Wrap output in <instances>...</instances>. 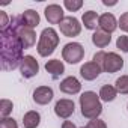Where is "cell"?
I'll use <instances>...</instances> for the list:
<instances>
[{
  "label": "cell",
  "instance_id": "1",
  "mask_svg": "<svg viewBox=\"0 0 128 128\" xmlns=\"http://www.w3.org/2000/svg\"><path fill=\"white\" fill-rule=\"evenodd\" d=\"M0 63H2L3 71H12L17 66L21 65L23 60V44L12 26H9L6 30L0 32Z\"/></svg>",
  "mask_w": 128,
  "mask_h": 128
},
{
  "label": "cell",
  "instance_id": "2",
  "mask_svg": "<svg viewBox=\"0 0 128 128\" xmlns=\"http://www.w3.org/2000/svg\"><path fill=\"white\" fill-rule=\"evenodd\" d=\"M80 108L82 114L88 119H98V116L102 113V104L100 100V95H96L92 90H86L80 96Z\"/></svg>",
  "mask_w": 128,
  "mask_h": 128
},
{
  "label": "cell",
  "instance_id": "3",
  "mask_svg": "<svg viewBox=\"0 0 128 128\" xmlns=\"http://www.w3.org/2000/svg\"><path fill=\"white\" fill-rule=\"evenodd\" d=\"M57 45H59V33L53 27H47L39 35V41H38L36 50H38L39 56L48 57V56H51L54 53Z\"/></svg>",
  "mask_w": 128,
  "mask_h": 128
},
{
  "label": "cell",
  "instance_id": "4",
  "mask_svg": "<svg viewBox=\"0 0 128 128\" xmlns=\"http://www.w3.org/2000/svg\"><path fill=\"white\" fill-rule=\"evenodd\" d=\"M9 26H12L15 29V32H17V35H18V38H20V41H21L24 48H30V47H33L36 44V33H35V30L30 29V27H26L23 24V21H21V17L11 18V24Z\"/></svg>",
  "mask_w": 128,
  "mask_h": 128
},
{
  "label": "cell",
  "instance_id": "5",
  "mask_svg": "<svg viewBox=\"0 0 128 128\" xmlns=\"http://www.w3.org/2000/svg\"><path fill=\"white\" fill-rule=\"evenodd\" d=\"M62 57L65 62L76 65L84 57V48L80 42H68L62 48Z\"/></svg>",
  "mask_w": 128,
  "mask_h": 128
},
{
  "label": "cell",
  "instance_id": "6",
  "mask_svg": "<svg viewBox=\"0 0 128 128\" xmlns=\"http://www.w3.org/2000/svg\"><path fill=\"white\" fill-rule=\"evenodd\" d=\"M60 33L66 38H74L82 33V24L76 17H65L63 21L59 24Z\"/></svg>",
  "mask_w": 128,
  "mask_h": 128
},
{
  "label": "cell",
  "instance_id": "7",
  "mask_svg": "<svg viewBox=\"0 0 128 128\" xmlns=\"http://www.w3.org/2000/svg\"><path fill=\"white\" fill-rule=\"evenodd\" d=\"M20 72H21V76L24 78H32V77L38 76V72H39L38 60L30 54L24 56L23 60H21V65H20Z\"/></svg>",
  "mask_w": 128,
  "mask_h": 128
},
{
  "label": "cell",
  "instance_id": "8",
  "mask_svg": "<svg viewBox=\"0 0 128 128\" xmlns=\"http://www.w3.org/2000/svg\"><path fill=\"white\" fill-rule=\"evenodd\" d=\"M124 68V59L118 54V53H107L106 54V59H104V63H102V71L108 72V74H113V72H118Z\"/></svg>",
  "mask_w": 128,
  "mask_h": 128
},
{
  "label": "cell",
  "instance_id": "9",
  "mask_svg": "<svg viewBox=\"0 0 128 128\" xmlns=\"http://www.w3.org/2000/svg\"><path fill=\"white\" fill-rule=\"evenodd\" d=\"M74 110H76V104L72 100H68V98L59 100L54 104V113L60 119H68L71 114H74Z\"/></svg>",
  "mask_w": 128,
  "mask_h": 128
},
{
  "label": "cell",
  "instance_id": "10",
  "mask_svg": "<svg viewBox=\"0 0 128 128\" xmlns=\"http://www.w3.org/2000/svg\"><path fill=\"white\" fill-rule=\"evenodd\" d=\"M44 15L47 18V21L50 24H60L63 21V18H65V14H63V8L60 5H48L44 11Z\"/></svg>",
  "mask_w": 128,
  "mask_h": 128
},
{
  "label": "cell",
  "instance_id": "11",
  "mask_svg": "<svg viewBox=\"0 0 128 128\" xmlns=\"http://www.w3.org/2000/svg\"><path fill=\"white\" fill-rule=\"evenodd\" d=\"M101 72H102V68L98 65V63H95L94 60L86 62L84 65H82V68H80V76L84 80H88V82H92V80L98 78Z\"/></svg>",
  "mask_w": 128,
  "mask_h": 128
},
{
  "label": "cell",
  "instance_id": "12",
  "mask_svg": "<svg viewBox=\"0 0 128 128\" xmlns=\"http://www.w3.org/2000/svg\"><path fill=\"white\" fill-rule=\"evenodd\" d=\"M60 92L66 94V95H76L82 90V83L78 82V78H76L74 76H70L66 78H63L59 84Z\"/></svg>",
  "mask_w": 128,
  "mask_h": 128
},
{
  "label": "cell",
  "instance_id": "13",
  "mask_svg": "<svg viewBox=\"0 0 128 128\" xmlns=\"http://www.w3.org/2000/svg\"><path fill=\"white\" fill-rule=\"evenodd\" d=\"M54 96V92L50 86H39L33 90V101L39 106H45L48 104Z\"/></svg>",
  "mask_w": 128,
  "mask_h": 128
},
{
  "label": "cell",
  "instance_id": "14",
  "mask_svg": "<svg viewBox=\"0 0 128 128\" xmlns=\"http://www.w3.org/2000/svg\"><path fill=\"white\" fill-rule=\"evenodd\" d=\"M98 27H100L102 32H107V33H110V35H112V33H113L119 26H118V20L114 18V15H113V14L106 12V14L100 15Z\"/></svg>",
  "mask_w": 128,
  "mask_h": 128
},
{
  "label": "cell",
  "instance_id": "15",
  "mask_svg": "<svg viewBox=\"0 0 128 128\" xmlns=\"http://www.w3.org/2000/svg\"><path fill=\"white\" fill-rule=\"evenodd\" d=\"M45 71L54 78L57 80L63 72H65V65H63V62L59 60V59H51L45 63Z\"/></svg>",
  "mask_w": 128,
  "mask_h": 128
},
{
  "label": "cell",
  "instance_id": "16",
  "mask_svg": "<svg viewBox=\"0 0 128 128\" xmlns=\"http://www.w3.org/2000/svg\"><path fill=\"white\" fill-rule=\"evenodd\" d=\"M20 17H21L23 24H24L26 27H30V29H35V27L39 24V21H41L39 14H38L36 11H33V9H27V11H24Z\"/></svg>",
  "mask_w": 128,
  "mask_h": 128
},
{
  "label": "cell",
  "instance_id": "17",
  "mask_svg": "<svg viewBox=\"0 0 128 128\" xmlns=\"http://www.w3.org/2000/svg\"><path fill=\"white\" fill-rule=\"evenodd\" d=\"M110 42H112V35H110V33L102 32L101 29H98V30L94 32V35H92V44H94L95 47L104 48V47H107Z\"/></svg>",
  "mask_w": 128,
  "mask_h": 128
},
{
  "label": "cell",
  "instance_id": "18",
  "mask_svg": "<svg viewBox=\"0 0 128 128\" xmlns=\"http://www.w3.org/2000/svg\"><path fill=\"white\" fill-rule=\"evenodd\" d=\"M98 21H100V15L95 11H86L82 17V23L88 30H96Z\"/></svg>",
  "mask_w": 128,
  "mask_h": 128
},
{
  "label": "cell",
  "instance_id": "19",
  "mask_svg": "<svg viewBox=\"0 0 128 128\" xmlns=\"http://www.w3.org/2000/svg\"><path fill=\"white\" fill-rule=\"evenodd\" d=\"M41 124V114L36 110H30L23 116V125L24 128H38Z\"/></svg>",
  "mask_w": 128,
  "mask_h": 128
},
{
  "label": "cell",
  "instance_id": "20",
  "mask_svg": "<svg viewBox=\"0 0 128 128\" xmlns=\"http://www.w3.org/2000/svg\"><path fill=\"white\" fill-rule=\"evenodd\" d=\"M100 100L101 101H104V102H110V101H113L114 98H116V95H118V90H116V88L114 86H112V84H104L101 89H100Z\"/></svg>",
  "mask_w": 128,
  "mask_h": 128
},
{
  "label": "cell",
  "instance_id": "21",
  "mask_svg": "<svg viewBox=\"0 0 128 128\" xmlns=\"http://www.w3.org/2000/svg\"><path fill=\"white\" fill-rule=\"evenodd\" d=\"M114 88H116L118 94L128 95V76H120L119 78H116Z\"/></svg>",
  "mask_w": 128,
  "mask_h": 128
},
{
  "label": "cell",
  "instance_id": "22",
  "mask_svg": "<svg viewBox=\"0 0 128 128\" xmlns=\"http://www.w3.org/2000/svg\"><path fill=\"white\" fill-rule=\"evenodd\" d=\"M12 110H14L12 101L5 100V98L0 101V116H2V118H9V114L12 113Z\"/></svg>",
  "mask_w": 128,
  "mask_h": 128
},
{
  "label": "cell",
  "instance_id": "23",
  "mask_svg": "<svg viewBox=\"0 0 128 128\" xmlns=\"http://www.w3.org/2000/svg\"><path fill=\"white\" fill-rule=\"evenodd\" d=\"M63 6L71 12H76L83 6V2L82 0H65V2H63Z\"/></svg>",
  "mask_w": 128,
  "mask_h": 128
},
{
  "label": "cell",
  "instance_id": "24",
  "mask_svg": "<svg viewBox=\"0 0 128 128\" xmlns=\"http://www.w3.org/2000/svg\"><path fill=\"white\" fill-rule=\"evenodd\" d=\"M116 48H119L122 53H128V36L126 35H120L116 39Z\"/></svg>",
  "mask_w": 128,
  "mask_h": 128
},
{
  "label": "cell",
  "instance_id": "25",
  "mask_svg": "<svg viewBox=\"0 0 128 128\" xmlns=\"http://www.w3.org/2000/svg\"><path fill=\"white\" fill-rule=\"evenodd\" d=\"M0 128H18V124L14 118H2L0 119Z\"/></svg>",
  "mask_w": 128,
  "mask_h": 128
},
{
  "label": "cell",
  "instance_id": "26",
  "mask_svg": "<svg viewBox=\"0 0 128 128\" xmlns=\"http://www.w3.org/2000/svg\"><path fill=\"white\" fill-rule=\"evenodd\" d=\"M9 17L5 11H0V32H3L9 27Z\"/></svg>",
  "mask_w": 128,
  "mask_h": 128
},
{
  "label": "cell",
  "instance_id": "27",
  "mask_svg": "<svg viewBox=\"0 0 128 128\" xmlns=\"http://www.w3.org/2000/svg\"><path fill=\"white\" fill-rule=\"evenodd\" d=\"M118 26L120 27L122 32L128 33V12H124L120 17H119V21H118Z\"/></svg>",
  "mask_w": 128,
  "mask_h": 128
},
{
  "label": "cell",
  "instance_id": "28",
  "mask_svg": "<svg viewBox=\"0 0 128 128\" xmlns=\"http://www.w3.org/2000/svg\"><path fill=\"white\" fill-rule=\"evenodd\" d=\"M86 128H107V124L101 119H92L88 122Z\"/></svg>",
  "mask_w": 128,
  "mask_h": 128
},
{
  "label": "cell",
  "instance_id": "29",
  "mask_svg": "<svg viewBox=\"0 0 128 128\" xmlns=\"http://www.w3.org/2000/svg\"><path fill=\"white\" fill-rule=\"evenodd\" d=\"M106 54H107V53H106V51H102V50H101V51H96V53L94 54V59H92V60H94L95 63H98V65L102 68V63H104Z\"/></svg>",
  "mask_w": 128,
  "mask_h": 128
},
{
  "label": "cell",
  "instance_id": "30",
  "mask_svg": "<svg viewBox=\"0 0 128 128\" xmlns=\"http://www.w3.org/2000/svg\"><path fill=\"white\" fill-rule=\"evenodd\" d=\"M62 128H77L71 120H63V124H62Z\"/></svg>",
  "mask_w": 128,
  "mask_h": 128
},
{
  "label": "cell",
  "instance_id": "31",
  "mask_svg": "<svg viewBox=\"0 0 128 128\" xmlns=\"http://www.w3.org/2000/svg\"><path fill=\"white\" fill-rule=\"evenodd\" d=\"M102 3H104L106 6H114V5H116V2H112V3H110V2H107V0H104Z\"/></svg>",
  "mask_w": 128,
  "mask_h": 128
},
{
  "label": "cell",
  "instance_id": "32",
  "mask_svg": "<svg viewBox=\"0 0 128 128\" xmlns=\"http://www.w3.org/2000/svg\"><path fill=\"white\" fill-rule=\"evenodd\" d=\"M82 128H86V126H82Z\"/></svg>",
  "mask_w": 128,
  "mask_h": 128
},
{
  "label": "cell",
  "instance_id": "33",
  "mask_svg": "<svg viewBox=\"0 0 128 128\" xmlns=\"http://www.w3.org/2000/svg\"><path fill=\"white\" fill-rule=\"evenodd\" d=\"M126 108H128V104H126Z\"/></svg>",
  "mask_w": 128,
  "mask_h": 128
}]
</instances>
